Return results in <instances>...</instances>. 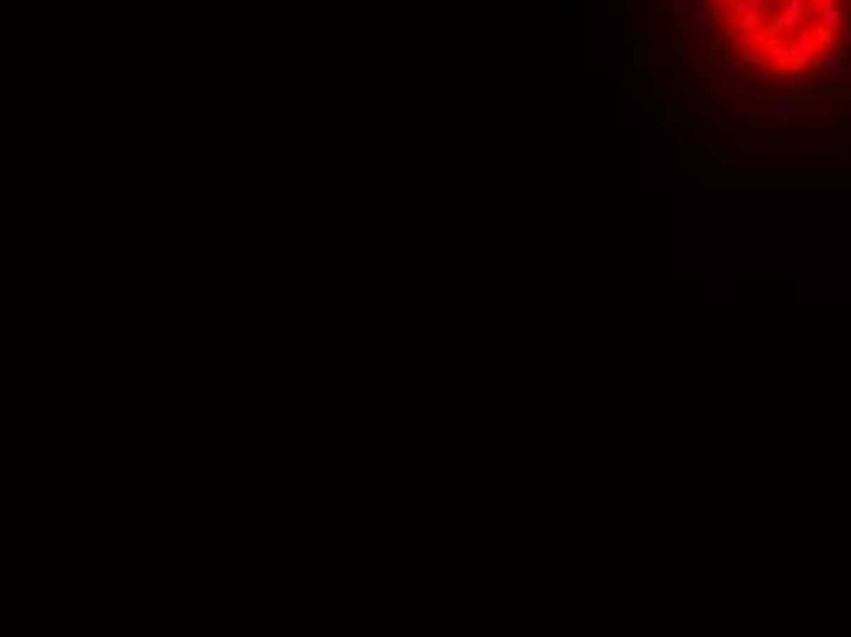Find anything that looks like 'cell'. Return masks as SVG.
<instances>
[{
    "instance_id": "obj_1",
    "label": "cell",
    "mask_w": 851,
    "mask_h": 637,
    "mask_svg": "<svg viewBox=\"0 0 851 637\" xmlns=\"http://www.w3.org/2000/svg\"><path fill=\"white\" fill-rule=\"evenodd\" d=\"M796 114H800V107H796L793 92H767V96H756L741 110V121H793Z\"/></svg>"
},
{
    "instance_id": "obj_2",
    "label": "cell",
    "mask_w": 851,
    "mask_h": 637,
    "mask_svg": "<svg viewBox=\"0 0 851 637\" xmlns=\"http://www.w3.org/2000/svg\"><path fill=\"white\" fill-rule=\"evenodd\" d=\"M818 59V44H815V37H811V30H800L789 41V62L793 67H807L811 70V62Z\"/></svg>"
},
{
    "instance_id": "obj_3",
    "label": "cell",
    "mask_w": 851,
    "mask_h": 637,
    "mask_svg": "<svg viewBox=\"0 0 851 637\" xmlns=\"http://www.w3.org/2000/svg\"><path fill=\"white\" fill-rule=\"evenodd\" d=\"M848 19V11H844V4L836 0V4H829V8H818V30H826V33H836L841 30V22Z\"/></svg>"
},
{
    "instance_id": "obj_4",
    "label": "cell",
    "mask_w": 851,
    "mask_h": 637,
    "mask_svg": "<svg viewBox=\"0 0 851 637\" xmlns=\"http://www.w3.org/2000/svg\"><path fill=\"white\" fill-rule=\"evenodd\" d=\"M759 41H764V37H752V33H741V30H734V33H730V48L738 51V59H741V55H749V51H752Z\"/></svg>"
},
{
    "instance_id": "obj_5",
    "label": "cell",
    "mask_w": 851,
    "mask_h": 637,
    "mask_svg": "<svg viewBox=\"0 0 851 637\" xmlns=\"http://www.w3.org/2000/svg\"><path fill=\"white\" fill-rule=\"evenodd\" d=\"M708 22H712V11H698V8L690 11V41H701Z\"/></svg>"
},
{
    "instance_id": "obj_6",
    "label": "cell",
    "mask_w": 851,
    "mask_h": 637,
    "mask_svg": "<svg viewBox=\"0 0 851 637\" xmlns=\"http://www.w3.org/2000/svg\"><path fill=\"white\" fill-rule=\"evenodd\" d=\"M822 125V114L818 110H804V114H796L793 118V128L796 132H811V128H818Z\"/></svg>"
},
{
    "instance_id": "obj_7",
    "label": "cell",
    "mask_w": 851,
    "mask_h": 637,
    "mask_svg": "<svg viewBox=\"0 0 851 637\" xmlns=\"http://www.w3.org/2000/svg\"><path fill=\"white\" fill-rule=\"evenodd\" d=\"M738 15H767V0H741Z\"/></svg>"
},
{
    "instance_id": "obj_8",
    "label": "cell",
    "mask_w": 851,
    "mask_h": 637,
    "mask_svg": "<svg viewBox=\"0 0 851 637\" xmlns=\"http://www.w3.org/2000/svg\"><path fill=\"white\" fill-rule=\"evenodd\" d=\"M741 62L745 67H767V51H759V48H752L749 55H741Z\"/></svg>"
},
{
    "instance_id": "obj_9",
    "label": "cell",
    "mask_w": 851,
    "mask_h": 637,
    "mask_svg": "<svg viewBox=\"0 0 851 637\" xmlns=\"http://www.w3.org/2000/svg\"><path fill=\"white\" fill-rule=\"evenodd\" d=\"M782 73L789 77V81H804V77H807V67H793V62H789V67H785Z\"/></svg>"
},
{
    "instance_id": "obj_10",
    "label": "cell",
    "mask_w": 851,
    "mask_h": 637,
    "mask_svg": "<svg viewBox=\"0 0 851 637\" xmlns=\"http://www.w3.org/2000/svg\"><path fill=\"white\" fill-rule=\"evenodd\" d=\"M675 67H679V70L690 67V48H675Z\"/></svg>"
},
{
    "instance_id": "obj_11",
    "label": "cell",
    "mask_w": 851,
    "mask_h": 637,
    "mask_svg": "<svg viewBox=\"0 0 851 637\" xmlns=\"http://www.w3.org/2000/svg\"><path fill=\"white\" fill-rule=\"evenodd\" d=\"M672 11H679V15H690V11H693V0H672Z\"/></svg>"
},
{
    "instance_id": "obj_12",
    "label": "cell",
    "mask_w": 851,
    "mask_h": 637,
    "mask_svg": "<svg viewBox=\"0 0 851 637\" xmlns=\"http://www.w3.org/2000/svg\"><path fill=\"white\" fill-rule=\"evenodd\" d=\"M807 4H815V8H829V4H836V0H807Z\"/></svg>"
}]
</instances>
